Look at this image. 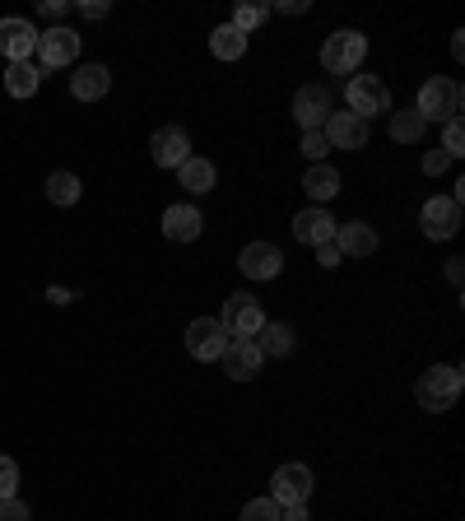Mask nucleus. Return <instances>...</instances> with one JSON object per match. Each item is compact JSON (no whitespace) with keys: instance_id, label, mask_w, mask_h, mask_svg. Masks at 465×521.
<instances>
[{"instance_id":"f257e3e1","label":"nucleus","mask_w":465,"mask_h":521,"mask_svg":"<svg viewBox=\"0 0 465 521\" xmlns=\"http://www.w3.org/2000/svg\"><path fill=\"white\" fill-rule=\"evenodd\" d=\"M461 387H465L461 368H452V363H438V368H428V373L419 377V387H414V396H419V405H424V410L442 415V410H452V405H456Z\"/></svg>"},{"instance_id":"f03ea898","label":"nucleus","mask_w":465,"mask_h":521,"mask_svg":"<svg viewBox=\"0 0 465 521\" xmlns=\"http://www.w3.org/2000/svg\"><path fill=\"white\" fill-rule=\"evenodd\" d=\"M363 56H368V38H363L359 28H340L321 47V66L331 70V75H354L363 66Z\"/></svg>"},{"instance_id":"7ed1b4c3","label":"nucleus","mask_w":465,"mask_h":521,"mask_svg":"<svg viewBox=\"0 0 465 521\" xmlns=\"http://www.w3.org/2000/svg\"><path fill=\"white\" fill-rule=\"evenodd\" d=\"M414 112L424 121H452L461 117V84L447 80V75H433V80L419 89V103H414Z\"/></svg>"},{"instance_id":"20e7f679","label":"nucleus","mask_w":465,"mask_h":521,"mask_svg":"<svg viewBox=\"0 0 465 521\" xmlns=\"http://www.w3.org/2000/svg\"><path fill=\"white\" fill-rule=\"evenodd\" d=\"M233 335L224 331V321L219 317H196L191 326H186V354L200 363H214V359H224V349Z\"/></svg>"},{"instance_id":"39448f33","label":"nucleus","mask_w":465,"mask_h":521,"mask_svg":"<svg viewBox=\"0 0 465 521\" xmlns=\"http://www.w3.org/2000/svg\"><path fill=\"white\" fill-rule=\"evenodd\" d=\"M345 98L354 117H377V112H391V89H386L377 75H349L345 80Z\"/></svg>"},{"instance_id":"423d86ee","label":"nucleus","mask_w":465,"mask_h":521,"mask_svg":"<svg viewBox=\"0 0 465 521\" xmlns=\"http://www.w3.org/2000/svg\"><path fill=\"white\" fill-rule=\"evenodd\" d=\"M224 331L233 335V340H252L261 326H266V312H261V303H256L252 294H228L224 303Z\"/></svg>"},{"instance_id":"0eeeda50","label":"nucleus","mask_w":465,"mask_h":521,"mask_svg":"<svg viewBox=\"0 0 465 521\" xmlns=\"http://www.w3.org/2000/svg\"><path fill=\"white\" fill-rule=\"evenodd\" d=\"M38 70H61V66H75V56H80V33H70V28H47L38 33Z\"/></svg>"},{"instance_id":"6e6552de","label":"nucleus","mask_w":465,"mask_h":521,"mask_svg":"<svg viewBox=\"0 0 465 521\" xmlns=\"http://www.w3.org/2000/svg\"><path fill=\"white\" fill-rule=\"evenodd\" d=\"M38 52V28L28 24L24 14H5L0 19V56H10V61H33Z\"/></svg>"},{"instance_id":"1a4fd4ad","label":"nucleus","mask_w":465,"mask_h":521,"mask_svg":"<svg viewBox=\"0 0 465 521\" xmlns=\"http://www.w3.org/2000/svg\"><path fill=\"white\" fill-rule=\"evenodd\" d=\"M312 494V470L303 461H289V466H279L270 475V498H275L279 508H289V503H307Z\"/></svg>"},{"instance_id":"9d476101","label":"nucleus","mask_w":465,"mask_h":521,"mask_svg":"<svg viewBox=\"0 0 465 521\" xmlns=\"http://www.w3.org/2000/svg\"><path fill=\"white\" fill-rule=\"evenodd\" d=\"M293 117L303 131H321L326 117H331V89L326 84H303L298 94H293Z\"/></svg>"},{"instance_id":"9b49d317","label":"nucleus","mask_w":465,"mask_h":521,"mask_svg":"<svg viewBox=\"0 0 465 521\" xmlns=\"http://www.w3.org/2000/svg\"><path fill=\"white\" fill-rule=\"evenodd\" d=\"M419 224H424V238H452L456 228H461V201H452V196H433V201H424V210H419Z\"/></svg>"},{"instance_id":"f8f14e48","label":"nucleus","mask_w":465,"mask_h":521,"mask_svg":"<svg viewBox=\"0 0 465 521\" xmlns=\"http://www.w3.org/2000/svg\"><path fill=\"white\" fill-rule=\"evenodd\" d=\"M238 270L247 280H275L279 270H284V252H279L275 242H247L238 256Z\"/></svg>"},{"instance_id":"ddd939ff","label":"nucleus","mask_w":465,"mask_h":521,"mask_svg":"<svg viewBox=\"0 0 465 521\" xmlns=\"http://www.w3.org/2000/svg\"><path fill=\"white\" fill-rule=\"evenodd\" d=\"M149 154H154L159 168H182V163L191 159V135H186L182 126H159L154 140H149Z\"/></svg>"},{"instance_id":"4468645a","label":"nucleus","mask_w":465,"mask_h":521,"mask_svg":"<svg viewBox=\"0 0 465 521\" xmlns=\"http://www.w3.org/2000/svg\"><path fill=\"white\" fill-rule=\"evenodd\" d=\"M321 131H326L331 149H363L368 145V121L354 117V112H331Z\"/></svg>"},{"instance_id":"2eb2a0df","label":"nucleus","mask_w":465,"mask_h":521,"mask_svg":"<svg viewBox=\"0 0 465 521\" xmlns=\"http://www.w3.org/2000/svg\"><path fill=\"white\" fill-rule=\"evenodd\" d=\"M335 228H340V224L331 219V210H326V205H312V210L293 214V238L307 242V247H321V242H331Z\"/></svg>"},{"instance_id":"dca6fc26","label":"nucleus","mask_w":465,"mask_h":521,"mask_svg":"<svg viewBox=\"0 0 465 521\" xmlns=\"http://www.w3.org/2000/svg\"><path fill=\"white\" fill-rule=\"evenodd\" d=\"M261 349H256V340H228V349H224V373L233 377V382H252L256 373H261Z\"/></svg>"},{"instance_id":"f3484780","label":"nucleus","mask_w":465,"mask_h":521,"mask_svg":"<svg viewBox=\"0 0 465 521\" xmlns=\"http://www.w3.org/2000/svg\"><path fill=\"white\" fill-rule=\"evenodd\" d=\"M205 219H200L196 205H168L163 210V238L168 242H196Z\"/></svg>"},{"instance_id":"a211bd4d","label":"nucleus","mask_w":465,"mask_h":521,"mask_svg":"<svg viewBox=\"0 0 465 521\" xmlns=\"http://www.w3.org/2000/svg\"><path fill=\"white\" fill-rule=\"evenodd\" d=\"M335 247H340V256H372L377 252V233H372V224H340L335 228Z\"/></svg>"},{"instance_id":"6ab92c4d","label":"nucleus","mask_w":465,"mask_h":521,"mask_svg":"<svg viewBox=\"0 0 465 521\" xmlns=\"http://www.w3.org/2000/svg\"><path fill=\"white\" fill-rule=\"evenodd\" d=\"M107 89H112V75H107V66H80L75 75H70V94L80 98V103H98Z\"/></svg>"},{"instance_id":"aec40b11","label":"nucleus","mask_w":465,"mask_h":521,"mask_svg":"<svg viewBox=\"0 0 465 521\" xmlns=\"http://www.w3.org/2000/svg\"><path fill=\"white\" fill-rule=\"evenodd\" d=\"M42 84V70L38 61H10V70H5V94L10 98H33Z\"/></svg>"},{"instance_id":"412c9836","label":"nucleus","mask_w":465,"mask_h":521,"mask_svg":"<svg viewBox=\"0 0 465 521\" xmlns=\"http://www.w3.org/2000/svg\"><path fill=\"white\" fill-rule=\"evenodd\" d=\"M303 191L317 205H326L335 191H340V173H335L331 163H312V168H307V177H303Z\"/></svg>"},{"instance_id":"4be33fe9","label":"nucleus","mask_w":465,"mask_h":521,"mask_svg":"<svg viewBox=\"0 0 465 521\" xmlns=\"http://www.w3.org/2000/svg\"><path fill=\"white\" fill-rule=\"evenodd\" d=\"M252 340H256V349H261V354H270V359H284V354L293 349L289 321H266V326H261V331H256Z\"/></svg>"},{"instance_id":"5701e85b","label":"nucleus","mask_w":465,"mask_h":521,"mask_svg":"<svg viewBox=\"0 0 465 521\" xmlns=\"http://www.w3.org/2000/svg\"><path fill=\"white\" fill-rule=\"evenodd\" d=\"M177 177H182V187L191 191V196H200V191H214V163L210 159H200V154H191V159L177 168Z\"/></svg>"},{"instance_id":"b1692460","label":"nucleus","mask_w":465,"mask_h":521,"mask_svg":"<svg viewBox=\"0 0 465 521\" xmlns=\"http://www.w3.org/2000/svg\"><path fill=\"white\" fill-rule=\"evenodd\" d=\"M424 126H428V121L419 117L414 107L391 112V140H396V145H419V140H424Z\"/></svg>"},{"instance_id":"393cba45","label":"nucleus","mask_w":465,"mask_h":521,"mask_svg":"<svg viewBox=\"0 0 465 521\" xmlns=\"http://www.w3.org/2000/svg\"><path fill=\"white\" fill-rule=\"evenodd\" d=\"M210 52L219 56V61H242V56H247V38H242L233 24H219L210 33Z\"/></svg>"},{"instance_id":"a878e982","label":"nucleus","mask_w":465,"mask_h":521,"mask_svg":"<svg viewBox=\"0 0 465 521\" xmlns=\"http://www.w3.org/2000/svg\"><path fill=\"white\" fill-rule=\"evenodd\" d=\"M47 201L52 205H75L80 201V177L75 173H52L47 177Z\"/></svg>"},{"instance_id":"bb28decb","label":"nucleus","mask_w":465,"mask_h":521,"mask_svg":"<svg viewBox=\"0 0 465 521\" xmlns=\"http://www.w3.org/2000/svg\"><path fill=\"white\" fill-rule=\"evenodd\" d=\"M266 19H270V5H238V10H233V28H238L242 38H252Z\"/></svg>"},{"instance_id":"cd10ccee","label":"nucleus","mask_w":465,"mask_h":521,"mask_svg":"<svg viewBox=\"0 0 465 521\" xmlns=\"http://www.w3.org/2000/svg\"><path fill=\"white\" fill-rule=\"evenodd\" d=\"M19 494V461L14 456H0V503Z\"/></svg>"},{"instance_id":"c85d7f7f","label":"nucleus","mask_w":465,"mask_h":521,"mask_svg":"<svg viewBox=\"0 0 465 521\" xmlns=\"http://www.w3.org/2000/svg\"><path fill=\"white\" fill-rule=\"evenodd\" d=\"M242 521H279V503L275 498H252V503L242 508Z\"/></svg>"},{"instance_id":"c756f323","label":"nucleus","mask_w":465,"mask_h":521,"mask_svg":"<svg viewBox=\"0 0 465 521\" xmlns=\"http://www.w3.org/2000/svg\"><path fill=\"white\" fill-rule=\"evenodd\" d=\"M461 149H465V126H461V117H452L447 121V135H442V154L447 159H461Z\"/></svg>"},{"instance_id":"7c9ffc66","label":"nucleus","mask_w":465,"mask_h":521,"mask_svg":"<svg viewBox=\"0 0 465 521\" xmlns=\"http://www.w3.org/2000/svg\"><path fill=\"white\" fill-rule=\"evenodd\" d=\"M326 149H331L326 131H303V154H307L312 163H326Z\"/></svg>"},{"instance_id":"2f4dec72","label":"nucleus","mask_w":465,"mask_h":521,"mask_svg":"<svg viewBox=\"0 0 465 521\" xmlns=\"http://www.w3.org/2000/svg\"><path fill=\"white\" fill-rule=\"evenodd\" d=\"M0 521H33V512H28L24 498L14 494V498H5V503H0Z\"/></svg>"},{"instance_id":"473e14b6","label":"nucleus","mask_w":465,"mask_h":521,"mask_svg":"<svg viewBox=\"0 0 465 521\" xmlns=\"http://www.w3.org/2000/svg\"><path fill=\"white\" fill-rule=\"evenodd\" d=\"M447 168H452V159H447V154H442V149H428V154H424V173H428V177L447 173Z\"/></svg>"},{"instance_id":"72a5a7b5","label":"nucleus","mask_w":465,"mask_h":521,"mask_svg":"<svg viewBox=\"0 0 465 521\" xmlns=\"http://www.w3.org/2000/svg\"><path fill=\"white\" fill-rule=\"evenodd\" d=\"M317 261H321L326 270H331V266H340L345 256H340V247H335V242H321V247H317Z\"/></svg>"},{"instance_id":"f704fd0d","label":"nucleus","mask_w":465,"mask_h":521,"mask_svg":"<svg viewBox=\"0 0 465 521\" xmlns=\"http://www.w3.org/2000/svg\"><path fill=\"white\" fill-rule=\"evenodd\" d=\"M107 10H112L107 0H84V5H80V14H84V19H107Z\"/></svg>"},{"instance_id":"c9c22d12","label":"nucleus","mask_w":465,"mask_h":521,"mask_svg":"<svg viewBox=\"0 0 465 521\" xmlns=\"http://www.w3.org/2000/svg\"><path fill=\"white\" fill-rule=\"evenodd\" d=\"M279 521H312V517H307V503H289V508H279Z\"/></svg>"},{"instance_id":"e433bc0d","label":"nucleus","mask_w":465,"mask_h":521,"mask_svg":"<svg viewBox=\"0 0 465 521\" xmlns=\"http://www.w3.org/2000/svg\"><path fill=\"white\" fill-rule=\"evenodd\" d=\"M42 14H47V19H61V14H70V0L66 5H61V0H42Z\"/></svg>"},{"instance_id":"4c0bfd02","label":"nucleus","mask_w":465,"mask_h":521,"mask_svg":"<svg viewBox=\"0 0 465 521\" xmlns=\"http://www.w3.org/2000/svg\"><path fill=\"white\" fill-rule=\"evenodd\" d=\"M275 10H279V14H303V10H307V0H279Z\"/></svg>"},{"instance_id":"58836bf2","label":"nucleus","mask_w":465,"mask_h":521,"mask_svg":"<svg viewBox=\"0 0 465 521\" xmlns=\"http://www.w3.org/2000/svg\"><path fill=\"white\" fill-rule=\"evenodd\" d=\"M461 275H465V266H461V256H456V261H447V280H452V284H461Z\"/></svg>"},{"instance_id":"ea45409f","label":"nucleus","mask_w":465,"mask_h":521,"mask_svg":"<svg viewBox=\"0 0 465 521\" xmlns=\"http://www.w3.org/2000/svg\"><path fill=\"white\" fill-rule=\"evenodd\" d=\"M47 298H52L56 308H61V303H70V289H47Z\"/></svg>"}]
</instances>
